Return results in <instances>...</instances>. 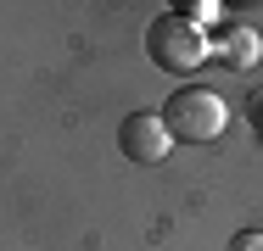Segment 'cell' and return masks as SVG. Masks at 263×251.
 I'll return each instance as SVG.
<instances>
[{"label":"cell","instance_id":"obj_1","mask_svg":"<svg viewBox=\"0 0 263 251\" xmlns=\"http://www.w3.org/2000/svg\"><path fill=\"white\" fill-rule=\"evenodd\" d=\"M224 123H230V106L218 100V90H202V84L174 90L168 106H162V129H168L174 140H185V145H208V140H218Z\"/></svg>","mask_w":263,"mask_h":251},{"label":"cell","instance_id":"obj_2","mask_svg":"<svg viewBox=\"0 0 263 251\" xmlns=\"http://www.w3.org/2000/svg\"><path fill=\"white\" fill-rule=\"evenodd\" d=\"M146 56L157 61L162 73H191V67H202V61H208V34H202L191 17L162 11L157 23L146 28Z\"/></svg>","mask_w":263,"mask_h":251},{"label":"cell","instance_id":"obj_3","mask_svg":"<svg viewBox=\"0 0 263 251\" xmlns=\"http://www.w3.org/2000/svg\"><path fill=\"white\" fill-rule=\"evenodd\" d=\"M118 145H123V156L129 162H162L168 156V145H174V134L162 129V117H152V112H129L123 117V129H118Z\"/></svg>","mask_w":263,"mask_h":251},{"label":"cell","instance_id":"obj_4","mask_svg":"<svg viewBox=\"0 0 263 251\" xmlns=\"http://www.w3.org/2000/svg\"><path fill=\"white\" fill-rule=\"evenodd\" d=\"M252 56H258L252 28H230V34H224V61H230V67H252Z\"/></svg>","mask_w":263,"mask_h":251},{"label":"cell","instance_id":"obj_5","mask_svg":"<svg viewBox=\"0 0 263 251\" xmlns=\"http://www.w3.org/2000/svg\"><path fill=\"white\" fill-rule=\"evenodd\" d=\"M230 251H263V229H241V235L230 240Z\"/></svg>","mask_w":263,"mask_h":251}]
</instances>
